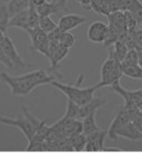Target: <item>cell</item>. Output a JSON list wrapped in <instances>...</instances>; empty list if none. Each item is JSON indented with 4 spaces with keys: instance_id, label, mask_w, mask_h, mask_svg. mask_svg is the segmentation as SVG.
<instances>
[{
    "instance_id": "6da1fadb",
    "label": "cell",
    "mask_w": 142,
    "mask_h": 159,
    "mask_svg": "<svg viewBox=\"0 0 142 159\" xmlns=\"http://www.w3.org/2000/svg\"><path fill=\"white\" fill-rule=\"evenodd\" d=\"M55 79V76L43 69H36L18 76H12L5 72L0 73V81L9 88L13 97L28 96L37 88L51 84Z\"/></svg>"
},
{
    "instance_id": "d6986e66",
    "label": "cell",
    "mask_w": 142,
    "mask_h": 159,
    "mask_svg": "<svg viewBox=\"0 0 142 159\" xmlns=\"http://www.w3.org/2000/svg\"><path fill=\"white\" fill-rule=\"evenodd\" d=\"M30 4V0H8L5 6L11 18L17 13H20L21 11L29 8Z\"/></svg>"
},
{
    "instance_id": "5bb4252c",
    "label": "cell",
    "mask_w": 142,
    "mask_h": 159,
    "mask_svg": "<svg viewBox=\"0 0 142 159\" xmlns=\"http://www.w3.org/2000/svg\"><path fill=\"white\" fill-rule=\"evenodd\" d=\"M107 26L108 25L101 21L93 22L92 24H91L87 32L88 41L93 43H102Z\"/></svg>"
},
{
    "instance_id": "4316f807",
    "label": "cell",
    "mask_w": 142,
    "mask_h": 159,
    "mask_svg": "<svg viewBox=\"0 0 142 159\" xmlns=\"http://www.w3.org/2000/svg\"><path fill=\"white\" fill-rule=\"evenodd\" d=\"M79 108H80V106H78V104H76L75 102L67 99V109H66L64 116L62 117L69 118V119H78Z\"/></svg>"
},
{
    "instance_id": "836d02e7",
    "label": "cell",
    "mask_w": 142,
    "mask_h": 159,
    "mask_svg": "<svg viewBox=\"0 0 142 159\" xmlns=\"http://www.w3.org/2000/svg\"><path fill=\"white\" fill-rule=\"evenodd\" d=\"M80 4L82 9L86 12L92 10L91 7V0H76Z\"/></svg>"
},
{
    "instance_id": "f1b7e54d",
    "label": "cell",
    "mask_w": 142,
    "mask_h": 159,
    "mask_svg": "<svg viewBox=\"0 0 142 159\" xmlns=\"http://www.w3.org/2000/svg\"><path fill=\"white\" fill-rule=\"evenodd\" d=\"M113 12L112 7L109 0H101V3L99 4L97 13L98 15H104L107 17Z\"/></svg>"
},
{
    "instance_id": "f546056e",
    "label": "cell",
    "mask_w": 142,
    "mask_h": 159,
    "mask_svg": "<svg viewBox=\"0 0 142 159\" xmlns=\"http://www.w3.org/2000/svg\"><path fill=\"white\" fill-rule=\"evenodd\" d=\"M122 63L128 64H138V52L136 48H131L128 50L124 60Z\"/></svg>"
},
{
    "instance_id": "e0dca14e",
    "label": "cell",
    "mask_w": 142,
    "mask_h": 159,
    "mask_svg": "<svg viewBox=\"0 0 142 159\" xmlns=\"http://www.w3.org/2000/svg\"><path fill=\"white\" fill-rule=\"evenodd\" d=\"M107 19L110 25L115 28V29L119 32L121 35L127 31L125 24V15L123 11H114L107 16Z\"/></svg>"
},
{
    "instance_id": "f35d334b",
    "label": "cell",
    "mask_w": 142,
    "mask_h": 159,
    "mask_svg": "<svg viewBox=\"0 0 142 159\" xmlns=\"http://www.w3.org/2000/svg\"><path fill=\"white\" fill-rule=\"evenodd\" d=\"M4 11H5V5L0 6V20L3 18V14H4Z\"/></svg>"
},
{
    "instance_id": "d4e9b609",
    "label": "cell",
    "mask_w": 142,
    "mask_h": 159,
    "mask_svg": "<svg viewBox=\"0 0 142 159\" xmlns=\"http://www.w3.org/2000/svg\"><path fill=\"white\" fill-rule=\"evenodd\" d=\"M68 138H69L70 143L73 151L81 152L84 150L86 143H87V137L83 133L78 134V135Z\"/></svg>"
},
{
    "instance_id": "603a6c76",
    "label": "cell",
    "mask_w": 142,
    "mask_h": 159,
    "mask_svg": "<svg viewBox=\"0 0 142 159\" xmlns=\"http://www.w3.org/2000/svg\"><path fill=\"white\" fill-rule=\"evenodd\" d=\"M38 27L42 31L49 34L57 29V24L51 18V16H39Z\"/></svg>"
},
{
    "instance_id": "7a4b0ae2",
    "label": "cell",
    "mask_w": 142,
    "mask_h": 159,
    "mask_svg": "<svg viewBox=\"0 0 142 159\" xmlns=\"http://www.w3.org/2000/svg\"><path fill=\"white\" fill-rule=\"evenodd\" d=\"M83 80H84V76L80 75L78 77L77 83L74 85L63 84L61 82L56 81V79L51 83V85L54 87L55 89H57V90H59L60 92H62V93L67 97V99H69L73 102H75L76 104L82 107L90 102L95 97L94 93H96L97 89L102 88L100 83L92 87L83 88L82 87Z\"/></svg>"
},
{
    "instance_id": "5b68a950",
    "label": "cell",
    "mask_w": 142,
    "mask_h": 159,
    "mask_svg": "<svg viewBox=\"0 0 142 159\" xmlns=\"http://www.w3.org/2000/svg\"><path fill=\"white\" fill-rule=\"evenodd\" d=\"M0 43L3 47V49L9 58L11 63L13 65V70L24 71L32 68L33 65L27 63L26 61L21 57L18 49L16 48L13 40L7 35V34H1L0 35Z\"/></svg>"
},
{
    "instance_id": "9c48e42d",
    "label": "cell",
    "mask_w": 142,
    "mask_h": 159,
    "mask_svg": "<svg viewBox=\"0 0 142 159\" xmlns=\"http://www.w3.org/2000/svg\"><path fill=\"white\" fill-rule=\"evenodd\" d=\"M26 33L30 38V49L47 56L50 46V40L47 34L42 31L39 27L29 29Z\"/></svg>"
},
{
    "instance_id": "1f68e13d",
    "label": "cell",
    "mask_w": 142,
    "mask_h": 159,
    "mask_svg": "<svg viewBox=\"0 0 142 159\" xmlns=\"http://www.w3.org/2000/svg\"><path fill=\"white\" fill-rule=\"evenodd\" d=\"M2 33H0V35H1ZM0 64H2L7 69H9V70H13V63H11V61L9 60V58L7 57V55L5 54V52L3 51V47L1 45V43H0Z\"/></svg>"
},
{
    "instance_id": "7c38bea8",
    "label": "cell",
    "mask_w": 142,
    "mask_h": 159,
    "mask_svg": "<svg viewBox=\"0 0 142 159\" xmlns=\"http://www.w3.org/2000/svg\"><path fill=\"white\" fill-rule=\"evenodd\" d=\"M87 21V19L84 16H81L77 13H67L60 17L57 28L61 32L71 31L86 24Z\"/></svg>"
},
{
    "instance_id": "52a82bcc",
    "label": "cell",
    "mask_w": 142,
    "mask_h": 159,
    "mask_svg": "<svg viewBox=\"0 0 142 159\" xmlns=\"http://www.w3.org/2000/svg\"><path fill=\"white\" fill-rule=\"evenodd\" d=\"M111 89L117 95H119L124 101L122 105L126 110H131L135 107L139 108L142 103V89L135 91H128L121 85L120 81H116L110 86Z\"/></svg>"
},
{
    "instance_id": "74e56055",
    "label": "cell",
    "mask_w": 142,
    "mask_h": 159,
    "mask_svg": "<svg viewBox=\"0 0 142 159\" xmlns=\"http://www.w3.org/2000/svg\"><path fill=\"white\" fill-rule=\"evenodd\" d=\"M47 0H31V3L34 7H39L46 3Z\"/></svg>"
},
{
    "instance_id": "8d00e7d4",
    "label": "cell",
    "mask_w": 142,
    "mask_h": 159,
    "mask_svg": "<svg viewBox=\"0 0 142 159\" xmlns=\"http://www.w3.org/2000/svg\"><path fill=\"white\" fill-rule=\"evenodd\" d=\"M136 50L138 52V64L142 68V47H137Z\"/></svg>"
},
{
    "instance_id": "8992f818",
    "label": "cell",
    "mask_w": 142,
    "mask_h": 159,
    "mask_svg": "<svg viewBox=\"0 0 142 159\" xmlns=\"http://www.w3.org/2000/svg\"><path fill=\"white\" fill-rule=\"evenodd\" d=\"M69 49L62 47L58 43L50 41V46L46 57L49 59L50 71L53 76L62 78V73L60 71V63L67 57Z\"/></svg>"
},
{
    "instance_id": "cb8c5ba5",
    "label": "cell",
    "mask_w": 142,
    "mask_h": 159,
    "mask_svg": "<svg viewBox=\"0 0 142 159\" xmlns=\"http://www.w3.org/2000/svg\"><path fill=\"white\" fill-rule=\"evenodd\" d=\"M58 43L66 48H72L76 43V38L70 31L61 32L58 38Z\"/></svg>"
},
{
    "instance_id": "d590c367",
    "label": "cell",
    "mask_w": 142,
    "mask_h": 159,
    "mask_svg": "<svg viewBox=\"0 0 142 159\" xmlns=\"http://www.w3.org/2000/svg\"><path fill=\"white\" fill-rule=\"evenodd\" d=\"M101 0H91V7H92V11H94L96 13H97L99 4L101 3Z\"/></svg>"
},
{
    "instance_id": "ba28073f",
    "label": "cell",
    "mask_w": 142,
    "mask_h": 159,
    "mask_svg": "<svg viewBox=\"0 0 142 159\" xmlns=\"http://www.w3.org/2000/svg\"><path fill=\"white\" fill-rule=\"evenodd\" d=\"M0 123L6 126H10L19 129L28 139V142H31L35 137L36 129L29 117L23 114V117L17 118H10L5 116H0Z\"/></svg>"
},
{
    "instance_id": "d6a6232c",
    "label": "cell",
    "mask_w": 142,
    "mask_h": 159,
    "mask_svg": "<svg viewBox=\"0 0 142 159\" xmlns=\"http://www.w3.org/2000/svg\"><path fill=\"white\" fill-rule=\"evenodd\" d=\"M121 1V10L129 11L135 5L137 0H120Z\"/></svg>"
},
{
    "instance_id": "44dd1931",
    "label": "cell",
    "mask_w": 142,
    "mask_h": 159,
    "mask_svg": "<svg viewBox=\"0 0 142 159\" xmlns=\"http://www.w3.org/2000/svg\"><path fill=\"white\" fill-rule=\"evenodd\" d=\"M120 37H121V34H120L119 32L117 31L111 25L108 24L107 29H106V34H105L104 41L102 43L103 47L105 48H107L112 46L115 43L117 42L119 40Z\"/></svg>"
},
{
    "instance_id": "ab89813d",
    "label": "cell",
    "mask_w": 142,
    "mask_h": 159,
    "mask_svg": "<svg viewBox=\"0 0 142 159\" xmlns=\"http://www.w3.org/2000/svg\"><path fill=\"white\" fill-rule=\"evenodd\" d=\"M140 26H142V24H141V25H140Z\"/></svg>"
},
{
    "instance_id": "484cf974",
    "label": "cell",
    "mask_w": 142,
    "mask_h": 159,
    "mask_svg": "<svg viewBox=\"0 0 142 159\" xmlns=\"http://www.w3.org/2000/svg\"><path fill=\"white\" fill-rule=\"evenodd\" d=\"M125 24L126 30L129 32H135L137 30V27L139 26L138 21L135 15L131 11H124Z\"/></svg>"
},
{
    "instance_id": "4dcf8cb0",
    "label": "cell",
    "mask_w": 142,
    "mask_h": 159,
    "mask_svg": "<svg viewBox=\"0 0 142 159\" xmlns=\"http://www.w3.org/2000/svg\"><path fill=\"white\" fill-rule=\"evenodd\" d=\"M129 11L134 14L138 21L139 26H140L142 24V3H140V1L137 0L136 3H135V5Z\"/></svg>"
},
{
    "instance_id": "4fadbf2b",
    "label": "cell",
    "mask_w": 142,
    "mask_h": 159,
    "mask_svg": "<svg viewBox=\"0 0 142 159\" xmlns=\"http://www.w3.org/2000/svg\"><path fill=\"white\" fill-rule=\"evenodd\" d=\"M107 135V132L99 130L87 137L84 151L86 152H107V148L104 146V141Z\"/></svg>"
},
{
    "instance_id": "ffe728a7",
    "label": "cell",
    "mask_w": 142,
    "mask_h": 159,
    "mask_svg": "<svg viewBox=\"0 0 142 159\" xmlns=\"http://www.w3.org/2000/svg\"><path fill=\"white\" fill-rule=\"evenodd\" d=\"M96 112H92L82 119V133L85 136L90 135L91 133L101 130V128L96 124Z\"/></svg>"
},
{
    "instance_id": "8fae6325",
    "label": "cell",
    "mask_w": 142,
    "mask_h": 159,
    "mask_svg": "<svg viewBox=\"0 0 142 159\" xmlns=\"http://www.w3.org/2000/svg\"><path fill=\"white\" fill-rule=\"evenodd\" d=\"M130 121H131V117H130V113L128 110L124 108L123 106L122 107H119L117 109V112H116V115L111 122V125L109 127L108 131H107V135L109 138L113 141L117 140L116 133L122 127H124L127 123H129Z\"/></svg>"
},
{
    "instance_id": "83f0119b",
    "label": "cell",
    "mask_w": 142,
    "mask_h": 159,
    "mask_svg": "<svg viewBox=\"0 0 142 159\" xmlns=\"http://www.w3.org/2000/svg\"><path fill=\"white\" fill-rule=\"evenodd\" d=\"M131 117V122L134 123L135 126L142 133V110L138 107L128 110Z\"/></svg>"
},
{
    "instance_id": "277c9868",
    "label": "cell",
    "mask_w": 142,
    "mask_h": 159,
    "mask_svg": "<svg viewBox=\"0 0 142 159\" xmlns=\"http://www.w3.org/2000/svg\"><path fill=\"white\" fill-rule=\"evenodd\" d=\"M124 75L122 63L114 57L108 56L104 61L101 68V82L102 88L110 87L111 84L120 79Z\"/></svg>"
},
{
    "instance_id": "30bf717a",
    "label": "cell",
    "mask_w": 142,
    "mask_h": 159,
    "mask_svg": "<svg viewBox=\"0 0 142 159\" xmlns=\"http://www.w3.org/2000/svg\"><path fill=\"white\" fill-rule=\"evenodd\" d=\"M35 8L39 16H62L68 11L67 0H52L51 2L47 1L42 5Z\"/></svg>"
},
{
    "instance_id": "e575fe53",
    "label": "cell",
    "mask_w": 142,
    "mask_h": 159,
    "mask_svg": "<svg viewBox=\"0 0 142 159\" xmlns=\"http://www.w3.org/2000/svg\"><path fill=\"white\" fill-rule=\"evenodd\" d=\"M109 1L111 3L113 12L114 11L121 10V1L120 0H109Z\"/></svg>"
},
{
    "instance_id": "7402d4cb",
    "label": "cell",
    "mask_w": 142,
    "mask_h": 159,
    "mask_svg": "<svg viewBox=\"0 0 142 159\" xmlns=\"http://www.w3.org/2000/svg\"><path fill=\"white\" fill-rule=\"evenodd\" d=\"M124 75L135 79H142V68L139 64L122 63Z\"/></svg>"
},
{
    "instance_id": "9a60e30c",
    "label": "cell",
    "mask_w": 142,
    "mask_h": 159,
    "mask_svg": "<svg viewBox=\"0 0 142 159\" xmlns=\"http://www.w3.org/2000/svg\"><path fill=\"white\" fill-rule=\"evenodd\" d=\"M106 102V99L103 98L101 97H94L90 102L80 107L79 112H78V119H83L87 115L96 112L100 107L105 105Z\"/></svg>"
},
{
    "instance_id": "ac0fdd59",
    "label": "cell",
    "mask_w": 142,
    "mask_h": 159,
    "mask_svg": "<svg viewBox=\"0 0 142 159\" xmlns=\"http://www.w3.org/2000/svg\"><path fill=\"white\" fill-rule=\"evenodd\" d=\"M108 56L114 57L117 61H120L122 63L124 60L125 57L128 52V47L124 42H122L121 40H118L112 46L108 48Z\"/></svg>"
},
{
    "instance_id": "2e32d148",
    "label": "cell",
    "mask_w": 142,
    "mask_h": 159,
    "mask_svg": "<svg viewBox=\"0 0 142 159\" xmlns=\"http://www.w3.org/2000/svg\"><path fill=\"white\" fill-rule=\"evenodd\" d=\"M116 138H126L130 141H142V133L130 121L116 133Z\"/></svg>"
},
{
    "instance_id": "3957f363",
    "label": "cell",
    "mask_w": 142,
    "mask_h": 159,
    "mask_svg": "<svg viewBox=\"0 0 142 159\" xmlns=\"http://www.w3.org/2000/svg\"><path fill=\"white\" fill-rule=\"evenodd\" d=\"M38 13H37L36 8L31 3L28 8L11 17L8 23V27L22 29L26 32L29 29H35L38 27Z\"/></svg>"
}]
</instances>
